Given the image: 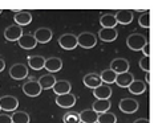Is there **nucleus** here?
Returning a JSON list of instances; mask_svg holds the SVG:
<instances>
[{
	"instance_id": "f257e3e1",
	"label": "nucleus",
	"mask_w": 158,
	"mask_h": 123,
	"mask_svg": "<svg viewBox=\"0 0 158 123\" xmlns=\"http://www.w3.org/2000/svg\"><path fill=\"white\" fill-rule=\"evenodd\" d=\"M146 42H148V38L141 33H131L126 38V45L131 50H141Z\"/></svg>"
},
{
	"instance_id": "f03ea898",
	"label": "nucleus",
	"mask_w": 158,
	"mask_h": 123,
	"mask_svg": "<svg viewBox=\"0 0 158 123\" xmlns=\"http://www.w3.org/2000/svg\"><path fill=\"white\" fill-rule=\"evenodd\" d=\"M97 44V37L92 32H82L80 36H77V45H80L84 49H92Z\"/></svg>"
},
{
	"instance_id": "7ed1b4c3",
	"label": "nucleus",
	"mask_w": 158,
	"mask_h": 123,
	"mask_svg": "<svg viewBox=\"0 0 158 123\" xmlns=\"http://www.w3.org/2000/svg\"><path fill=\"white\" fill-rule=\"evenodd\" d=\"M59 45L65 50H73L77 45V36L73 33H64L59 37Z\"/></svg>"
},
{
	"instance_id": "20e7f679",
	"label": "nucleus",
	"mask_w": 158,
	"mask_h": 123,
	"mask_svg": "<svg viewBox=\"0 0 158 123\" xmlns=\"http://www.w3.org/2000/svg\"><path fill=\"white\" fill-rule=\"evenodd\" d=\"M19 107V99L14 95H3L0 98V109L4 111H15Z\"/></svg>"
},
{
	"instance_id": "39448f33",
	"label": "nucleus",
	"mask_w": 158,
	"mask_h": 123,
	"mask_svg": "<svg viewBox=\"0 0 158 123\" xmlns=\"http://www.w3.org/2000/svg\"><path fill=\"white\" fill-rule=\"evenodd\" d=\"M10 76L11 78H14V80H24V78L28 77V68L27 65L24 64H15L12 65L11 69H10Z\"/></svg>"
},
{
	"instance_id": "423d86ee",
	"label": "nucleus",
	"mask_w": 158,
	"mask_h": 123,
	"mask_svg": "<svg viewBox=\"0 0 158 123\" xmlns=\"http://www.w3.org/2000/svg\"><path fill=\"white\" fill-rule=\"evenodd\" d=\"M118 109L125 114H133L138 110V102L133 98H122L118 103Z\"/></svg>"
},
{
	"instance_id": "0eeeda50",
	"label": "nucleus",
	"mask_w": 158,
	"mask_h": 123,
	"mask_svg": "<svg viewBox=\"0 0 158 123\" xmlns=\"http://www.w3.org/2000/svg\"><path fill=\"white\" fill-rule=\"evenodd\" d=\"M23 91L28 97H39L41 94V87L36 80H29L23 85Z\"/></svg>"
},
{
	"instance_id": "6e6552de",
	"label": "nucleus",
	"mask_w": 158,
	"mask_h": 123,
	"mask_svg": "<svg viewBox=\"0 0 158 123\" xmlns=\"http://www.w3.org/2000/svg\"><path fill=\"white\" fill-rule=\"evenodd\" d=\"M56 103L63 109H71L76 105V95H73L72 93L57 95L56 97Z\"/></svg>"
},
{
	"instance_id": "1a4fd4ad",
	"label": "nucleus",
	"mask_w": 158,
	"mask_h": 123,
	"mask_svg": "<svg viewBox=\"0 0 158 123\" xmlns=\"http://www.w3.org/2000/svg\"><path fill=\"white\" fill-rule=\"evenodd\" d=\"M23 28L19 27V25H10L6 30H4V37L8 41H17L19 38L23 36Z\"/></svg>"
},
{
	"instance_id": "9d476101",
	"label": "nucleus",
	"mask_w": 158,
	"mask_h": 123,
	"mask_svg": "<svg viewBox=\"0 0 158 123\" xmlns=\"http://www.w3.org/2000/svg\"><path fill=\"white\" fill-rule=\"evenodd\" d=\"M15 24L19 27H25L32 21V15L28 11H15V16H14Z\"/></svg>"
},
{
	"instance_id": "9b49d317",
	"label": "nucleus",
	"mask_w": 158,
	"mask_h": 123,
	"mask_svg": "<svg viewBox=\"0 0 158 123\" xmlns=\"http://www.w3.org/2000/svg\"><path fill=\"white\" fill-rule=\"evenodd\" d=\"M110 70H113L116 74L129 72V62L125 58H114L110 62Z\"/></svg>"
},
{
	"instance_id": "f8f14e48",
	"label": "nucleus",
	"mask_w": 158,
	"mask_h": 123,
	"mask_svg": "<svg viewBox=\"0 0 158 123\" xmlns=\"http://www.w3.org/2000/svg\"><path fill=\"white\" fill-rule=\"evenodd\" d=\"M116 21H117V24H122V25H128L130 24L131 21H133V11H130V10H120V11H117L116 12Z\"/></svg>"
},
{
	"instance_id": "ddd939ff",
	"label": "nucleus",
	"mask_w": 158,
	"mask_h": 123,
	"mask_svg": "<svg viewBox=\"0 0 158 123\" xmlns=\"http://www.w3.org/2000/svg\"><path fill=\"white\" fill-rule=\"evenodd\" d=\"M44 69H47L49 73H56L63 69V61L59 57H49L45 58V64H44Z\"/></svg>"
},
{
	"instance_id": "4468645a",
	"label": "nucleus",
	"mask_w": 158,
	"mask_h": 123,
	"mask_svg": "<svg viewBox=\"0 0 158 123\" xmlns=\"http://www.w3.org/2000/svg\"><path fill=\"white\" fill-rule=\"evenodd\" d=\"M82 82H84V85L86 87H89V89H96V87H98L102 85V81H101L100 78V74H96V73H88L86 76L82 78Z\"/></svg>"
},
{
	"instance_id": "2eb2a0df",
	"label": "nucleus",
	"mask_w": 158,
	"mask_h": 123,
	"mask_svg": "<svg viewBox=\"0 0 158 123\" xmlns=\"http://www.w3.org/2000/svg\"><path fill=\"white\" fill-rule=\"evenodd\" d=\"M33 36L35 38H36V41L37 42H40V44H47V42H49L52 40V30L49 28H39L35 30V33H33Z\"/></svg>"
},
{
	"instance_id": "dca6fc26",
	"label": "nucleus",
	"mask_w": 158,
	"mask_h": 123,
	"mask_svg": "<svg viewBox=\"0 0 158 123\" xmlns=\"http://www.w3.org/2000/svg\"><path fill=\"white\" fill-rule=\"evenodd\" d=\"M17 42H19V46L20 48H23V49H33L35 46L37 45V41H36V38H35L33 34H31V33H27V34H23L19 40H17Z\"/></svg>"
},
{
	"instance_id": "f3484780",
	"label": "nucleus",
	"mask_w": 158,
	"mask_h": 123,
	"mask_svg": "<svg viewBox=\"0 0 158 123\" xmlns=\"http://www.w3.org/2000/svg\"><path fill=\"white\" fill-rule=\"evenodd\" d=\"M118 36V32L116 28H101L98 30V37L105 42L114 41Z\"/></svg>"
},
{
	"instance_id": "a211bd4d",
	"label": "nucleus",
	"mask_w": 158,
	"mask_h": 123,
	"mask_svg": "<svg viewBox=\"0 0 158 123\" xmlns=\"http://www.w3.org/2000/svg\"><path fill=\"white\" fill-rule=\"evenodd\" d=\"M78 117H80L81 123H97V119H98V114L92 109L82 110V111L78 114Z\"/></svg>"
},
{
	"instance_id": "6ab92c4d",
	"label": "nucleus",
	"mask_w": 158,
	"mask_h": 123,
	"mask_svg": "<svg viewBox=\"0 0 158 123\" xmlns=\"http://www.w3.org/2000/svg\"><path fill=\"white\" fill-rule=\"evenodd\" d=\"M52 90L56 93V95H61V94H67V93H71L72 90V85L69 81H65V80H61V81H56V83L52 87Z\"/></svg>"
},
{
	"instance_id": "aec40b11",
	"label": "nucleus",
	"mask_w": 158,
	"mask_h": 123,
	"mask_svg": "<svg viewBox=\"0 0 158 123\" xmlns=\"http://www.w3.org/2000/svg\"><path fill=\"white\" fill-rule=\"evenodd\" d=\"M56 81H57V80H56V77L53 76V74H49V73L44 74V76H41V77L37 80L39 85H40V87H41V90L52 89V87H53V85L56 83Z\"/></svg>"
},
{
	"instance_id": "412c9836",
	"label": "nucleus",
	"mask_w": 158,
	"mask_h": 123,
	"mask_svg": "<svg viewBox=\"0 0 158 123\" xmlns=\"http://www.w3.org/2000/svg\"><path fill=\"white\" fill-rule=\"evenodd\" d=\"M133 81H134V76L130 72L117 74V77H116V83L120 87H129V85Z\"/></svg>"
},
{
	"instance_id": "4be33fe9",
	"label": "nucleus",
	"mask_w": 158,
	"mask_h": 123,
	"mask_svg": "<svg viewBox=\"0 0 158 123\" xmlns=\"http://www.w3.org/2000/svg\"><path fill=\"white\" fill-rule=\"evenodd\" d=\"M93 95L97 99H109L112 97V89L108 85H101L93 90Z\"/></svg>"
},
{
	"instance_id": "5701e85b",
	"label": "nucleus",
	"mask_w": 158,
	"mask_h": 123,
	"mask_svg": "<svg viewBox=\"0 0 158 123\" xmlns=\"http://www.w3.org/2000/svg\"><path fill=\"white\" fill-rule=\"evenodd\" d=\"M110 106L112 102L109 99H97L92 106V110H94L97 114H102V113H108Z\"/></svg>"
},
{
	"instance_id": "b1692460",
	"label": "nucleus",
	"mask_w": 158,
	"mask_h": 123,
	"mask_svg": "<svg viewBox=\"0 0 158 123\" xmlns=\"http://www.w3.org/2000/svg\"><path fill=\"white\" fill-rule=\"evenodd\" d=\"M129 91L134 95H139V94H143L146 91V83L143 81H139V80H134L133 82L129 85Z\"/></svg>"
},
{
	"instance_id": "393cba45",
	"label": "nucleus",
	"mask_w": 158,
	"mask_h": 123,
	"mask_svg": "<svg viewBox=\"0 0 158 123\" xmlns=\"http://www.w3.org/2000/svg\"><path fill=\"white\" fill-rule=\"evenodd\" d=\"M44 64H45V58L41 56H29L28 57V65H29V68H32L33 70L44 69Z\"/></svg>"
},
{
	"instance_id": "a878e982",
	"label": "nucleus",
	"mask_w": 158,
	"mask_h": 123,
	"mask_svg": "<svg viewBox=\"0 0 158 123\" xmlns=\"http://www.w3.org/2000/svg\"><path fill=\"white\" fill-rule=\"evenodd\" d=\"M100 24H101V28H116L117 21H116L114 15L105 14L100 17Z\"/></svg>"
},
{
	"instance_id": "bb28decb",
	"label": "nucleus",
	"mask_w": 158,
	"mask_h": 123,
	"mask_svg": "<svg viewBox=\"0 0 158 123\" xmlns=\"http://www.w3.org/2000/svg\"><path fill=\"white\" fill-rule=\"evenodd\" d=\"M11 119H12V123H29L31 122L29 114L25 111H15L11 115Z\"/></svg>"
},
{
	"instance_id": "cd10ccee",
	"label": "nucleus",
	"mask_w": 158,
	"mask_h": 123,
	"mask_svg": "<svg viewBox=\"0 0 158 123\" xmlns=\"http://www.w3.org/2000/svg\"><path fill=\"white\" fill-rule=\"evenodd\" d=\"M116 77H117V74L110 69L104 70V72L100 74V78H101V81H102V83H106V85H109V83H114Z\"/></svg>"
},
{
	"instance_id": "c85d7f7f",
	"label": "nucleus",
	"mask_w": 158,
	"mask_h": 123,
	"mask_svg": "<svg viewBox=\"0 0 158 123\" xmlns=\"http://www.w3.org/2000/svg\"><path fill=\"white\" fill-rule=\"evenodd\" d=\"M97 123H117V117L113 113H102L98 114Z\"/></svg>"
},
{
	"instance_id": "c756f323",
	"label": "nucleus",
	"mask_w": 158,
	"mask_h": 123,
	"mask_svg": "<svg viewBox=\"0 0 158 123\" xmlns=\"http://www.w3.org/2000/svg\"><path fill=\"white\" fill-rule=\"evenodd\" d=\"M63 121H64V123H81L80 117H78V113H74V111L67 113L64 115Z\"/></svg>"
},
{
	"instance_id": "7c9ffc66",
	"label": "nucleus",
	"mask_w": 158,
	"mask_h": 123,
	"mask_svg": "<svg viewBox=\"0 0 158 123\" xmlns=\"http://www.w3.org/2000/svg\"><path fill=\"white\" fill-rule=\"evenodd\" d=\"M138 24L141 28H150V12L146 11L145 14H142L141 16H139L138 19Z\"/></svg>"
},
{
	"instance_id": "2f4dec72",
	"label": "nucleus",
	"mask_w": 158,
	"mask_h": 123,
	"mask_svg": "<svg viewBox=\"0 0 158 123\" xmlns=\"http://www.w3.org/2000/svg\"><path fill=\"white\" fill-rule=\"evenodd\" d=\"M139 68H141L145 73H149L150 72V57H142L139 60Z\"/></svg>"
},
{
	"instance_id": "473e14b6",
	"label": "nucleus",
	"mask_w": 158,
	"mask_h": 123,
	"mask_svg": "<svg viewBox=\"0 0 158 123\" xmlns=\"http://www.w3.org/2000/svg\"><path fill=\"white\" fill-rule=\"evenodd\" d=\"M142 53H143V56L145 57H150V42H146V44H145V45H143V48H142Z\"/></svg>"
},
{
	"instance_id": "72a5a7b5",
	"label": "nucleus",
	"mask_w": 158,
	"mask_h": 123,
	"mask_svg": "<svg viewBox=\"0 0 158 123\" xmlns=\"http://www.w3.org/2000/svg\"><path fill=\"white\" fill-rule=\"evenodd\" d=\"M0 123H12V119L7 114H0Z\"/></svg>"
},
{
	"instance_id": "f704fd0d",
	"label": "nucleus",
	"mask_w": 158,
	"mask_h": 123,
	"mask_svg": "<svg viewBox=\"0 0 158 123\" xmlns=\"http://www.w3.org/2000/svg\"><path fill=\"white\" fill-rule=\"evenodd\" d=\"M133 123H150V122H149V119H146V118H138V119H135Z\"/></svg>"
},
{
	"instance_id": "c9c22d12",
	"label": "nucleus",
	"mask_w": 158,
	"mask_h": 123,
	"mask_svg": "<svg viewBox=\"0 0 158 123\" xmlns=\"http://www.w3.org/2000/svg\"><path fill=\"white\" fill-rule=\"evenodd\" d=\"M4 68H6V62H4L3 58H0V72H3Z\"/></svg>"
},
{
	"instance_id": "e433bc0d",
	"label": "nucleus",
	"mask_w": 158,
	"mask_h": 123,
	"mask_svg": "<svg viewBox=\"0 0 158 123\" xmlns=\"http://www.w3.org/2000/svg\"><path fill=\"white\" fill-rule=\"evenodd\" d=\"M145 81H146L145 83H149V82H150V72L146 73V76H145Z\"/></svg>"
},
{
	"instance_id": "4c0bfd02",
	"label": "nucleus",
	"mask_w": 158,
	"mask_h": 123,
	"mask_svg": "<svg viewBox=\"0 0 158 123\" xmlns=\"http://www.w3.org/2000/svg\"><path fill=\"white\" fill-rule=\"evenodd\" d=\"M2 12H3V11H2V10H0V14H2Z\"/></svg>"
},
{
	"instance_id": "58836bf2",
	"label": "nucleus",
	"mask_w": 158,
	"mask_h": 123,
	"mask_svg": "<svg viewBox=\"0 0 158 123\" xmlns=\"http://www.w3.org/2000/svg\"><path fill=\"white\" fill-rule=\"evenodd\" d=\"M0 111H2V109H0Z\"/></svg>"
}]
</instances>
